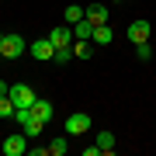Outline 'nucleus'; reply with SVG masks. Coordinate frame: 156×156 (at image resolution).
Instances as JSON below:
<instances>
[{
  "label": "nucleus",
  "instance_id": "1",
  "mask_svg": "<svg viewBox=\"0 0 156 156\" xmlns=\"http://www.w3.org/2000/svg\"><path fill=\"white\" fill-rule=\"evenodd\" d=\"M7 97L14 101V108H31L35 101H38V97H35V90H31L28 83H14V87H11V94H7Z\"/></svg>",
  "mask_w": 156,
  "mask_h": 156
},
{
  "label": "nucleus",
  "instance_id": "2",
  "mask_svg": "<svg viewBox=\"0 0 156 156\" xmlns=\"http://www.w3.org/2000/svg\"><path fill=\"white\" fill-rule=\"evenodd\" d=\"M24 49H28V45H24L21 35H4V42H0V56L4 59H17Z\"/></svg>",
  "mask_w": 156,
  "mask_h": 156
},
{
  "label": "nucleus",
  "instance_id": "3",
  "mask_svg": "<svg viewBox=\"0 0 156 156\" xmlns=\"http://www.w3.org/2000/svg\"><path fill=\"white\" fill-rule=\"evenodd\" d=\"M28 52H31V56L38 59V62H49V59H56V45L49 42V35H45V38H38V42H31V45H28Z\"/></svg>",
  "mask_w": 156,
  "mask_h": 156
},
{
  "label": "nucleus",
  "instance_id": "4",
  "mask_svg": "<svg viewBox=\"0 0 156 156\" xmlns=\"http://www.w3.org/2000/svg\"><path fill=\"white\" fill-rule=\"evenodd\" d=\"M0 149H4V156H21V153H28V135H24V132H17V135H7Z\"/></svg>",
  "mask_w": 156,
  "mask_h": 156
},
{
  "label": "nucleus",
  "instance_id": "5",
  "mask_svg": "<svg viewBox=\"0 0 156 156\" xmlns=\"http://www.w3.org/2000/svg\"><path fill=\"white\" fill-rule=\"evenodd\" d=\"M87 128H90V115L76 111V115H69V118H66V135H83Z\"/></svg>",
  "mask_w": 156,
  "mask_h": 156
},
{
  "label": "nucleus",
  "instance_id": "6",
  "mask_svg": "<svg viewBox=\"0 0 156 156\" xmlns=\"http://www.w3.org/2000/svg\"><path fill=\"white\" fill-rule=\"evenodd\" d=\"M49 42L56 45V49H62V45H73L76 38H73V24H59V28L49 31Z\"/></svg>",
  "mask_w": 156,
  "mask_h": 156
},
{
  "label": "nucleus",
  "instance_id": "7",
  "mask_svg": "<svg viewBox=\"0 0 156 156\" xmlns=\"http://www.w3.org/2000/svg\"><path fill=\"white\" fill-rule=\"evenodd\" d=\"M128 38H132L135 45H139V42H149V21H142V17L132 21V24H128Z\"/></svg>",
  "mask_w": 156,
  "mask_h": 156
},
{
  "label": "nucleus",
  "instance_id": "8",
  "mask_svg": "<svg viewBox=\"0 0 156 156\" xmlns=\"http://www.w3.org/2000/svg\"><path fill=\"white\" fill-rule=\"evenodd\" d=\"M73 38H76V42H90V38H94V24H90L87 17L76 21V24H73Z\"/></svg>",
  "mask_w": 156,
  "mask_h": 156
},
{
  "label": "nucleus",
  "instance_id": "9",
  "mask_svg": "<svg viewBox=\"0 0 156 156\" xmlns=\"http://www.w3.org/2000/svg\"><path fill=\"white\" fill-rule=\"evenodd\" d=\"M87 21L94 24V28H97V24H108V7H101V4H90V7H87Z\"/></svg>",
  "mask_w": 156,
  "mask_h": 156
},
{
  "label": "nucleus",
  "instance_id": "10",
  "mask_svg": "<svg viewBox=\"0 0 156 156\" xmlns=\"http://www.w3.org/2000/svg\"><path fill=\"white\" fill-rule=\"evenodd\" d=\"M31 115H35V118H42V122L49 125V122H52V104H49V101H42V97H38V101L31 104Z\"/></svg>",
  "mask_w": 156,
  "mask_h": 156
},
{
  "label": "nucleus",
  "instance_id": "11",
  "mask_svg": "<svg viewBox=\"0 0 156 156\" xmlns=\"http://www.w3.org/2000/svg\"><path fill=\"white\" fill-rule=\"evenodd\" d=\"M90 42H97V45H111V42H115L111 24H97V28H94V38H90Z\"/></svg>",
  "mask_w": 156,
  "mask_h": 156
},
{
  "label": "nucleus",
  "instance_id": "12",
  "mask_svg": "<svg viewBox=\"0 0 156 156\" xmlns=\"http://www.w3.org/2000/svg\"><path fill=\"white\" fill-rule=\"evenodd\" d=\"M66 149H69V135H56V139L49 142V153H52V156H62Z\"/></svg>",
  "mask_w": 156,
  "mask_h": 156
},
{
  "label": "nucleus",
  "instance_id": "13",
  "mask_svg": "<svg viewBox=\"0 0 156 156\" xmlns=\"http://www.w3.org/2000/svg\"><path fill=\"white\" fill-rule=\"evenodd\" d=\"M62 17H66V24H76V21H83V17H87V7H76V4H73V7H66V14H62Z\"/></svg>",
  "mask_w": 156,
  "mask_h": 156
},
{
  "label": "nucleus",
  "instance_id": "14",
  "mask_svg": "<svg viewBox=\"0 0 156 156\" xmlns=\"http://www.w3.org/2000/svg\"><path fill=\"white\" fill-rule=\"evenodd\" d=\"M73 56H76V59H90V56H94V45H90V42H73Z\"/></svg>",
  "mask_w": 156,
  "mask_h": 156
},
{
  "label": "nucleus",
  "instance_id": "15",
  "mask_svg": "<svg viewBox=\"0 0 156 156\" xmlns=\"http://www.w3.org/2000/svg\"><path fill=\"white\" fill-rule=\"evenodd\" d=\"M97 146H101V153H111L115 149V135L111 132H97Z\"/></svg>",
  "mask_w": 156,
  "mask_h": 156
},
{
  "label": "nucleus",
  "instance_id": "16",
  "mask_svg": "<svg viewBox=\"0 0 156 156\" xmlns=\"http://www.w3.org/2000/svg\"><path fill=\"white\" fill-rule=\"evenodd\" d=\"M14 111H17L14 101L11 97H0V118H14Z\"/></svg>",
  "mask_w": 156,
  "mask_h": 156
},
{
  "label": "nucleus",
  "instance_id": "17",
  "mask_svg": "<svg viewBox=\"0 0 156 156\" xmlns=\"http://www.w3.org/2000/svg\"><path fill=\"white\" fill-rule=\"evenodd\" d=\"M73 59V45H62V49H56V59L52 62H69Z\"/></svg>",
  "mask_w": 156,
  "mask_h": 156
},
{
  "label": "nucleus",
  "instance_id": "18",
  "mask_svg": "<svg viewBox=\"0 0 156 156\" xmlns=\"http://www.w3.org/2000/svg\"><path fill=\"white\" fill-rule=\"evenodd\" d=\"M135 56H139V59H153V49H149V42H139V45H135Z\"/></svg>",
  "mask_w": 156,
  "mask_h": 156
},
{
  "label": "nucleus",
  "instance_id": "19",
  "mask_svg": "<svg viewBox=\"0 0 156 156\" xmlns=\"http://www.w3.org/2000/svg\"><path fill=\"white\" fill-rule=\"evenodd\" d=\"M28 153H31V156H45V153H49V146H31Z\"/></svg>",
  "mask_w": 156,
  "mask_h": 156
},
{
  "label": "nucleus",
  "instance_id": "20",
  "mask_svg": "<svg viewBox=\"0 0 156 156\" xmlns=\"http://www.w3.org/2000/svg\"><path fill=\"white\" fill-rule=\"evenodd\" d=\"M7 94H11V87H7L4 80H0V97H7Z\"/></svg>",
  "mask_w": 156,
  "mask_h": 156
},
{
  "label": "nucleus",
  "instance_id": "21",
  "mask_svg": "<svg viewBox=\"0 0 156 156\" xmlns=\"http://www.w3.org/2000/svg\"><path fill=\"white\" fill-rule=\"evenodd\" d=\"M0 42H4V31H0Z\"/></svg>",
  "mask_w": 156,
  "mask_h": 156
},
{
  "label": "nucleus",
  "instance_id": "22",
  "mask_svg": "<svg viewBox=\"0 0 156 156\" xmlns=\"http://www.w3.org/2000/svg\"><path fill=\"white\" fill-rule=\"evenodd\" d=\"M111 4H122V0H111Z\"/></svg>",
  "mask_w": 156,
  "mask_h": 156
}]
</instances>
